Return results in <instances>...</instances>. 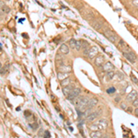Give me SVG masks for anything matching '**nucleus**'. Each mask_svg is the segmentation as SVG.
Here are the masks:
<instances>
[{"label":"nucleus","mask_w":138,"mask_h":138,"mask_svg":"<svg viewBox=\"0 0 138 138\" xmlns=\"http://www.w3.org/2000/svg\"><path fill=\"white\" fill-rule=\"evenodd\" d=\"M103 35L106 38L112 43H116V40H117V35L115 34L113 31L110 30V29H106L103 31Z\"/></svg>","instance_id":"1"},{"label":"nucleus","mask_w":138,"mask_h":138,"mask_svg":"<svg viewBox=\"0 0 138 138\" xmlns=\"http://www.w3.org/2000/svg\"><path fill=\"white\" fill-rule=\"evenodd\" d=\"M123 57L125 58L126 60H128L130 63H132V64H134L136 62V60H137L136 54H134V52H132V51L127 52V53H123Z\"/></svg>","instance_id":"2"},{"label":"nucleus","mask_w":138,"mask_h":138,"mask_svg":"<svg viewBox=\"0 0 138 138\" xmlns=\"http://www.w3.org/2000/svg\"><path fill=\"white\" fill-rule=\"evenodd\" d=\"M117 46H118V49H119L122 53H127V52H130L131 49L130 47H129V45L127 44L126 42H124L123 40H120L119 42H118V44H117Z\"/></svg>","instance_id":"3"},{"label":"nucleus","mask_w":138,"mask_h":138,"mask_svg":"<svg viewBox=\"0 0 138 138\" xmlns=\"http://www.w3.org/2000/svg\"><path fill=\"white\" fill-rule=\"evenodd\" d=\"M88 101H89V99H88V98L81 96L80 102H79V104H78V110L81 111H86V110H87V106H88Z\"/></svg>","instance_id":"4"},{"label":"nucleus","mask_w":138,"mask_h":138,"mask_svg":"<svg viewBox=\"0 0 138 138\" xmlns=\"http://www.w3.org/2000/svg\"><path fill=\"white\" fill-rule=\"evenodd\" d=\"M98 54H99V49H98V47L96 46H92L89 48V50H88V57L89 59H95V58L98 56Z\"/></svg>","instance_id":"5"},{"label":"nucleus","mask_w":138,"mask_h":138,"mask_svg":"<svg viewBox=\"0 0 138 138\" xmlns=\"http://www.w3.org/2000/svg\"><path fill=\"white\" fill-rule=\"evenodd\" d=\"M80 93H81V88H75L73 89V91L71 92V94L67 97V99H68L69 100H72V101H73L75 99H77V97L79 96V94H80Z\"/></svg>","instance_id":"6"},{"label":"nucleus","mask_w":138,"mask_h":138,"mask_svg":"<svg viewBox=\"0 0 138 138\" xmlns=\"http://www.w3.org/2000/svg\"><path fill=\"white\" fill-rule=\"evenodd\" d=\"M113 70H114V65H113V64L111 63V62H105V64H104L103 66H102V71L108 73V72H111V71H113Z\"/></svg>","instance_id":"7"},{"label":"nucleus","mask_w":138,"mask_h":138,"mask_svg":"<svg viewBox=\"0 0 138 138\" xmlns=\"http://www.w3.org/2000/svg\"><path fill=\"white\" fill-rule=\"evenodd\" d=\"M137 97H138V94H137V92H136V90H132V91L127 95L126 100L128 102H132V103H133L134 100H136Z\"/></svg>","instance_id":"8"},{"label":"nucleus","mask_w":138,"mask_h":138,"mask_svg":"<svg viewBox=\"0 0 138 138\" xmlns=\"http://www.w3.org/2000/svg\"><path fill=\"white\" fill-rule=\"evenodd\" d=\"M96 124H98V126L100 127V130L102 131V130H105L106 128H107L108 126V121L106 119H104V118H102V119H100L98 122L96 123Z\"/></svg>","instance_id":"9"},{"label":"nucleus","mask_w":138,"mask_h":138,"mask_svg":"<svg viewBox=\"0 0 138 138\" xmlns=\"http://www.w3.org/2000/svg\"><path fill=\"white\" fill-rule=\"evenodd\" d=\"M100 110H98V111H93L91 114L88 115V117H87V121H88V122H90V123H91V122H94V121L100 116Z\"/></svg>","instance_id":"10"},{"label":"nucleus","mask_w":138,"mask_h":138,"mask_svg":"<svg viewBox=\"0 0 138 138\" xmlns=\"http://www.w3.org/2000/svg\"><path fill=\"white\" fill-rule=\"evenodd\" d=\"M94 62H95V65L97 66H103V65L105 64V58H104L103 55H98L95 59H94Z\"/></svg>","instance_id":"11"},{"label":"nucleus","mask_w":138,"mask_h":138,"mask_svg":"<svg viewBox=\"0 0 138 138\" xmlns=\"http://www.w3.org/2000/svg\"><path fill=\"white\" fill-rule=\"evenodd\" d=\"M58 71H59V73L69 74L71 71H72V68H71V66H69V65H61L59 67H58Z\"/></svg>","instance_id":"12"},{"label":"nucleus","mask_w":138,"mask_h":138,"mask_svg":"<svg viewBox=\"0 0 138 138\" xmlns=\"http://www.w3.org/2000/svg\"><path fill=\"white\" fill-rule=\"evenodd\" d=\"M99 102V100L97 98H92V99H89V101L88 103V106H87V109H93V108L96 106Z\"/></svg>","instance_id":"13"},{"label":"nucleus","mask_w":138,"mask_h":138,"mask_svg":"<svg viewBox=\"0 0 138 138\" xmlns=\"http://www.w3.org/2000/svg\"><path fill=\"white\" fill-rule=\"evenodd\" d=\"M59 53L62 54H69V47L66 44H62L59 48Z\"/></svg>","instance_id":"14"},{"label":"nucleus","mask_w":138,"mask_h":138,"mask_svg":"<svg viewBox=\"0 0 138 138\" xmlns=\"http://www.w3.org/2000/svg\"><path fill=\"white\" fill-rule=\"evenodd\" d=\"M73 86L70 84L69 86H67V87H65V88H63V93L65 94L66 97H68L70 94H71V92L73 91Z\"/></svg>","instance_id":"15"},{"label":"nucleus","mask_w":138,"mask_h":138,"mask_svg":"<svg viewBox=\"0 0 138 138\" xmlns=\"http://www.w3.org/2000/svg\"><path fill=\"white\" fill-rule=\"evenodd\" d=\"M91 26L95 30H97V31H100V29H101V27L103 26V24L100 22V21H98V20H96V21H94V22L91 24Z\"/></svg>","instance_id":"16"},{"label":"nucleus","mask_w":138,"mask_h":138,"mask_svg":"<svg viewBox=\"0 0 138 138\" xmlns=\"http://www.w3.org/2000/svg\"><path fill=\"white\" fill-rule=\"evenodd\" d=\"M102 134H101V131H94L90 133V137L91 138H101Z\"/></svg>","instance_id":"17"},{"label":"nucleus","mask_w":138,"mask_h":138,"mask_svg":"<svg viewBox=\"0 0 138 138\" xmlns=\"http://www.w3.org/2000/svg\"><path fill=\"white\" fill-rule=\"evenodd\" d=\"M70 84H71V78H70V77H67V78H65V79H64V80L61 81L62 87H64V88L69 86Z\"/></svg>","instance_id":"18"},{"label":"nucleus","mask_w":138,"mask_h":138,"mask_svg":"<svg viewBox=\"0 0 138 138\" xmlns=\"http://www.w3.org/2000/svg\"><path fill=\"white\" fill-rule=\"evenodd\" d=\"M67 77H69V75L68 74H64V73H59L58 74V78L60 79V80H64V79H65V78H67Z\"/></svg>","instance_id":"19"},{"label":"nucleus","mask_w":138,"mask_h":138,"mask_svg":"<svg viewBox=\"0 0 138 138\" xmlns=\"http://www.w3.org/2000/svg\"><path fill=\"white\" fill-rule=\"evenodd\" d=\"M114 76H115V72H114V71L108 72V73L106 74V78H107V79H109V80H111V79H112V78L114 77Z\"/></svg>","instance_id":"20"},{"label":"nucleus","mask_w":138,"mask_h":138,"mask_svg":"<svg viewBox=\"0 0 138 138\" xmlns=\"http://www.w3.org/2000/svg\"><path fill=\"white\" fill-rule=\"evenodd\" d=\"M89 129L91 130V132H94V131H100V127L98 126V124H96V123H93V124H91V125L89 126Z\"/></svg>","instance_id":"21"},{"label":"nucleus","mask_w":138,"mask_h":138,"mask_svg":"<svg viewBox=\"0 0 138 138\" xmlns=\"http://www.w3.org/2000/svg\"><path fill=\"white\" fill-rule=\"evenodd\" d=\"M82 42V48L81 49H83V50H88L90 47H89V44H88V42H85V41H81Z\"/></svg>","instance_id":"22"},{"label":"nucleus","mask_w":138,"mask_h":138,"mask_svg":"<svg viewBox=\"0 0 138 138\" xmlns=\"http://www.w3.org/2000/svg\"><path fill=\"white\" fill-rule=\"evenodd\" d=\"M76 42H77V41L75 39H71L69 41V45L72 49H76Z\"/></svg>","instance_id":"23"},{"label":"nucleus","mask_w":138,"mask_h":138,"mask_svg":"<svg viewBox=\"0 0 138 138\" xmlns=\"http://www.w3.org/2000/svg\"><path fill=\"white\" fill-rule=\"evenodd\" d=\"M81 48H82V42L81 41H77L76 42V49L77 51L81 50Z\"/></svg>","instance_id":"24"},{"label":"nucleus","mask_w":138,"mask_h":138,"mask_svg":"<svg viewBox=\"0 0 138 138\" xmlns=\"http://www.w3.org/2000/svg\"><path fill=\"white\" fill-rule=\"evenodd\" d=\"M2 12H3V13H8V12L10 11V8H8V7H7V6H6V5H5L4 7H2Z\"/></svg>","instance_id":"25"},{"label":"nucleus","mask_w":138,"mask_h":138,"mask_svg":"<svg viewBox=\"0 0 138 138\" xmlns=\"http://www.w3.org/2000/svg\"><path fill=\"white\" fill-rule=\"evenodd\" d=\"M130 77H131V79H132V81L134 82V84H138V79H137V78H136L135 77H134L133 74H131Z\"/></svg>","instance_id":"26"},{"label":"nucleus","mask_w":138,"mask_h":138,"mask_svg":"<svg viewBox=\"0 0 138 138\" xmlns=\"http://www.w3.org/2000/svg\"><path fill=\"white\" fill-rule=\"evenodd\" d=\"M92 112H93V111H92V109H87V110H86V111H84V114L86 115L87 117H88V115H90V114L92 113Z\"/></svg>","instance_id":"27"},{"label":"nucleus","mask_w":138,"mask_h":138,"mask_svg":"<svg viewBox=\"0 0 138 138\" xmlns=\"http://www.w3.org/2000/svg\"><path fill=\"white\" fill-rule=\"evenodd\" d=\"M93 16H94V14H93L92 12L89 11V12H88V14H87V16H86L85 18H86L87 19H92V18H93Z\"/></svg>","instance_id":"28"},{"label":"nucleus","mask_w":138,"mask_h":138,"mask_svg":"<svg viewBox=\"0 0 138 138\" xmlns=\"http://www.w3.org/2000/svg\"><path fill=\"white\" fill-rule=\"evenodd\" d=\"M116 91V89H115L114 88H110L107 89V93H109V94H111V93H114V92Z\"/></svg>","instance_id":"29"},{"label":"nucleus","mask_w":138,"mask_h":138,"mask_svg":"<svg viewBox=\"0 0 138 138\" xmlns=\"http://www.w3.org/2000/svg\"><path fill=\"white\" fill-rule=\"evenodd\" d=\"M133 106L135 108H138V97L136 98V100H134V102H133Z\"/></svg>","instance_id":"30"},{"label":"nucleus","mask_w":138,"mask_h":138,"mask_svg":"<svg viewBox=\"0 0 138 138\" xmlns=\"http://www.w3.org/2000/svg\"><path fill=\"white\" fill-rule=\"evenodd\" d=\"M117 74H118V76H119V77L121 79H123V78H124V74L121 73V72H118Z\"/></svg>","instance_id":"31"},{"label":"nucleus","mask_w":138,"mask_h":138,"mask_svg":"<svg viewBox=\"0 0 138 138\" xmlns=\"http://www.w3.org/2000/svg\"><path fill=\"white\" fill-rule=\"evenodd\" d=\"M134 115L138 118V108H135V110L134 111Z\"/></svg>","instance_id":"32"},{"label":"nucleus","mask_w":138,"mask_h":138,"mask_svg":"<svg viewBox=\"0 0 138 138\" xmlns=\"http://www.w3.org/2000/svg\"><path fill=\"white\" fill-rule=\"evenodd\" d=\"M114 100L116 101V102H117V103H118V102H120V100H121V98H120L119 96H117V98H115Z\"/></svg>","instance_id":"33"},{"label":"nucleus","mask_w":138,"mask_h":138,"mask_svg":"<svg viewBox=\"0 0 138 138\" xmlns=\"http://www.w3.org/2000/svg\"><path fill=\"white\" fill-rule=\"evenodd\" d=\"M121 109H123V110H126V109H127L126 105H125V104H122V105H121Z\"/></svg>","instance_id":"34"},{"label":"nucleus","mask_w":138,"mask_h":138,"mask_svg":"<svg viewBox=\"0 0 138 138\" xmlns=\"http://www.w3.org/2000/svg\"><path fill=\"white\" fill-rule=\"evenodd\" d=\"M29 115H31V111H25V116H29Z\"/></svg>","instance_id":"35"},{"label":"nucleus","mask_w":138,"mask_h":138,"mask_svg":"<svg viewBox=\"0 0 138 138\" xmlns=\"http://www.w3.org/2000/svg\"><path fill=\"white\" fill-rule=\"evenodd\" d=\"M45 138H50V135H49V133L48 132H45V135H44Z\"/></svg>","instance_id":"36"},{"label":"nucleus","mask_w":138,"mask_h":138,"mask_svg":"<svg viewBox=\"0 0 138 138\" xmlns=\"http://www.w3.org/2000/svg\"><path fill=\"white\" fill-rule=\"evenodd\" d=\"M133 4H134V6L138 7V1H133Z\"/></svg>","instance_id":"37"},{"label":"nucleus","mask_w":138,"mask_h":138,"mask_svg":"<svg viewBox=\"0 0 138 138\" xmlns=\"http://www.w3.org/2000/svg\"><path fill=\"white\" fill-rule=\"evenodd\" d=\"M126 111H127V112H129V113H131V112H133V111H132V109H130V108H127V109H126Z\"/></svg>","instance_id":"38"},{"label":"nucleus","mask_w":138,"mask_h":138,"mask_svg":"<svg viewBox=\"0 0 138 138\" xmlns=\"http://www.w3.org/2000/svg\"><path fill=\"white\" fill-rule=\"evenodd\" d=\"M5 4H4V2H2V1H0V8H2V7H4Z\"/></svg>","instance_id":"39"},{"label":"nucleus","mask_w":138,"mask_h":138,"mask_svg":"<svg viewBox=\"0 0 138 138\" xmlns=\"http://www.w3.org/2000/svg\"><path fill=\"white\" fill-rule=\"evenodd\" d=\"M2 68H3V67H2V64L0 63V72H1V70H2Z\"/></svg>","instance_id":"40"},{"label":"nucleus","mask_w":138,"mask_h":138,"mask_svg":"<svg viewBox=\"0 0 138 138\" xmlns=\"http://www.w3.org/2000/svg\"><path fill=\"white\" fill-rule=\"evenodd\" d=\"M22 21H24V19H19V22H22Z\"/></svg>","instance_id":"41"},{"label":"nucleus","mask_w":138,"mask_h":138,"mask_svg":"<svg viewBox=\"0 0 138 138\" xmlns=\"http://www.w3.org/2000/svg\"><path fill=\"white\" fill-rule=\"evenodd\" d=\"M2 13H3V12H2V8H0V14H2Z\"/></svg>","instance_id":"42"}]
</instances>
